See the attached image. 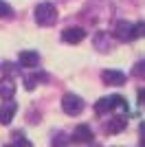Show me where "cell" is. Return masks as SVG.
<instances>
[{"label":"cell","mask_w":145,"mask_h":147,"mask_svg":"<svg viewBox=\"0 0 145 147\" xmlns=\"http://www.w3.org/2000/svg\"><path fill=\"white\" fill-rule=\"evenodd\" d=\"M132 73L136 75V77H141V79H145V59H141V61H136V64H134Z\"/></svg>","instance_id":"cell-16"},{"label":"cell","mask_w":145,"mask_h":147,"mask_svg":"<svg viewBox=\"0 0 145 147\" xmlns=\"http://www.w3.org/2000/svg\"><path fill=\"white\" fill-rule=\"evenodd\" d=\"M92 44H95V49H97V51H101V53H108V51H112V37H110V33H103V31L95 33V37H92Z\"/></svg>","instance_id":"cell-9"},{"label":"cell","mask_w":145,"mask_h":147,"mask_svg":"<svg viewBox=\"0 0 145 147\" xmlns=\"http://www.w3.org/2000/svg\"><path fill=\"white\" fill-rule=\"evenodd\" d=\"M57 20V9L53 2H40L35 7V22L42 26H51Z\"/></svg>","instance_id":"cell-2"},{"label":"cell","mask_w":145,"mask_h":147,"mask_svg":"<svg viewBox=\"0 0 145 147\" xmlns=\"http://www.w3.org/2000/svg\"><path fill=\"white\" fill-rule=\"evenodd\" d=\"M16 94V84L13 79H0V99H5V101H11V97Z\"/></svg>","instance_id":"cell-11"},{"label":"cell","mask_w":145,"mask_h":147,"mask_svg":"<svg viewBox=\"0 0 145 147\" xmlns=\"http://www.w3.org/2000/svg\"><path fill=\"white\" fill-rule=\"evenodd\" d=\"M92 147H101V145H92Z\"/></svg>","instance_id":"cell-22"},{"label":"cell","mask_w":145,"mask_h":147,"mask_svg":"<svg viewBox=\"0 0 145 147\" xmlns=\"http://www.w3.org/2000/svg\"><path fill=\"white\" fill-rule=\"evenodd\" d=\"M134 33H136V37H145V20L134 24Z\"/></svg>","instance_id":"cell-17"},{"label":"cell","mask_w":145,"mask_h":147,"mask_svg":"<svg viewBox=\"0 0 145 147\" xmlns=\"http://www.w3.org/2000/svg\"><path fill=\"white\" fill-rule=\"evenodd\" d=\"M16 112H18V103L16 101H5V103L0 105V123L2 125H9L16 117Z\"/></svg>","instance_id":"cell-7"},{"label":"cell","mask_w":145,"mask_h":147,"mask_svg":"<svg viewBox=\"0 0 145 147\" xmlns=\"http://www.w3.org/2000/svg\"><path fill=\"white\" fill-rule=\"evenodd\" d=\"M125 127H127V119L125 117H115L106 125V132H108V134H119V132H123Z\"/></svg>","instance_id":"cell-12"},{"label":"cell","mask_w":145,"mask_h":147,"mask_svg":"<svg viewBox=\"0 0 145 147\" xmlns=\"http://www.w3.org/2000/svg\"><path fill=\"white\" fill-rule=\"evenodd\" d=\"M2 73H7V75H16L18 70H16V66H13V64H9V61H7L5 66H2Z\"/></svg>","instance_id":"cell-19"},{"label":"cell","mask_w":145,"mask_h":147,"mask_svg":"<svg viewBox=\"0 0 145 147\" xmlns=\"http://www.w3.org/2000/svg\"><path fill=\"white\" fill-rule=\"evenodd\" d=\"M139 147H145V125H141V143Z\"/></svg>","instance_id":"cell-21"},{"label":"cell","mask_w":145,"mask_h":147,"mask_svg":"<svg viewBox=\"0 0 145 147\" xmlns=\"http://www.w3.org/2000/svg\"><path fill=\"white\" fill-rule=\"evenodd\" d=\"M13 16V9L9 2H5V0H0V18H11Z\"/></svg>","instance_id":"cell-15"},{"label":"cell","mask_w":145,"mask_h":147,"mask_svg":"<svg viewBox=\"0 0 145 147\" xmlns=\"http://www.w3.org/2000/svg\"><path fill=\"white\" fill-rule=\"evenodd\" d=\"M20 64L24 68H33L40 64V55H37L35 51H20Z\"/></svg>","instance_id":"cell-10"},{"label":"cell","mask_w":145,"mask_h":147,"mask_svg":"<svg viewBox=\"0 0 145 147\" xmlns=\"http://www.w3.org/2000/svg\"><path fill=\"white\" fill-rule=\"evenodd\" d=\"M84 37H86V31L81 29V26H68V29H64V33H62V40L68 42V44H79Z\"/></svg>","instance_id":"cell-8"},{"label":"cell","mask_w":145,"mask_h":147,"mask_svg":"<svg viewBox=\"0 0 145 147\" xmlns=\"http://www.w3.org/2000/svg\"><path fill=\"white\" fill-rule=\"evenodd\" d=\"M101 79H103V84H108V86H123L127 77H125L123 70L110 68V70H103V73H101Z\"/></svg>","instance_id":"cell-5"},{"label":"cell","mask_w":145,"mask_h":147,"mask_svg":"<svg viewBox=\"0 0 145 147\" xmlns=\"http://www.w3.org/2000/svg\"><path fill=\"white\" fill-rule=\"evenodd\" d=\"M11 147H33V145H31V141H26L24 136H18V138L13 141V145H11Z\"/></svg>","instance_id":"cell-18"},{"label":"cell","mask_w":145,"mask_h":147,"mask_svg":"<svg viewBox=\"0 0 145 147\" xmlns=\"http://www.w3.org/2000/svg\"><path fill=\"white\" fill-rule=\"evenodd\" d=\"M62 108H64L66 114L77 117V114H81V110H84V99L79 97V94H75V92H68V94H64V99H62Z\"/></svg>","instance_id":"cell-3"},{"label":"cell","mask_w":145,"mask_h":147,"mask_svg":"<svg viewBox=\"0 0 145 147\" xmlns=\"http://www.w3.org/2000/svg\"><path fill=\"white\" fill-rule=\"evenodd\" d=\"M115 37L119 40V42H132V40H136L134 24H130V22H125V20H121L119 24H117V29H115Z\"/></svg>","instance_id":"cell-4"},{"label":"cell","mask_w":145,"mask_h":147,"mask_svg":"<svg viewBox=\"0 0 145 147\" xmlns=\"http://www.w3.org/2000/svg\"><path fill=\"white\" fill-rule=\"evenodd\" d=\"M92 141V129L88 127V125H77L75 127V132H72V138L70 143H75V145H84V143H90Z\"/></svg>","instance_id":"cell-6"},{"label":"cell","mask_w":145,"mask_h":147,"mask_svg":"<svg viewBox=\"0 0 145 147\" xmlns=\"http://www.w3.org/2000/svg\"><path fill=\"white\" fill-rule=\"evenodd\" d=\"M115 108H121L123 112H130V108H127V101L121 94H110V97H101L99 101L95 103V112L99 114V117H103V114H108V112H112Z\"/></svg>","instance_id":"cell-1"},{"label":"cell","mask_w":145,"mask_h":147,"mask_svg":"<svg viewBox=\"0 0 145 147\" xmlns=\"http://www.w3.org/2000/svg\"><path fill=\"white\" fill-rule=\"evenodd\" d=\"M51 145H53V147H68V145H70V138H68L66 134H62V132H60V134L53 138Z\"/></svg>","instance_id":"cell-14"},{"label":"cell","mask_w":145,"mask_h":147,"mask_svg":"<svg viewBox=\"0 0 145 147\" xmlns=\"http://www.w3.org/2000/svg\"><path fill=\"white\" fill-rule=\"evenodd\" d=\"M40 81H46V75H44V73L26 75V77H24V88H26V90H33V88H35Z\"/></svg>","instance_id":"cell-13"},{"label":"cell","mask_w":145,"mask_h":147,"mask_svg":"<svg viewBox=\"0 0 145 147\" xmlns=\"http://www.w3.org/2000/svg\"><path fill=\"white\" fill-rule=\"evenodd\" d=\"M139 105L145 110V90H139Z\"/></svg>","instance_id":"cell-20"}]
</instances>
